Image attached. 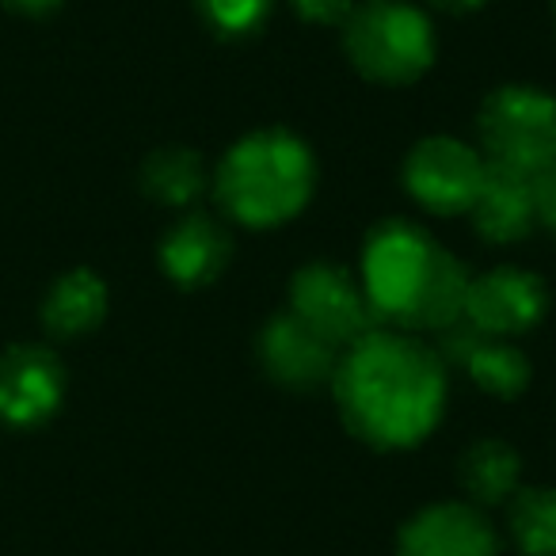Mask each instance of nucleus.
<instances>
[{
    "label": "nucleus",
    "instance_id": "1",
    "mask_svg": "<svg viewBox=\"0 0 556 556\" xmlns=\"http://www.w3.org/2000/svg\"><path fill=\"white\" fill-rule=\"evenodd\" d=\"M332 393L351 434L378 450H408L439 427L446 366L427 343L374 328L343 348Z\"/></svg>",
    "mask_w": 556,
    "mask_h": 556
},
{
    "label": "nucleus",
    "instance_id": "2",
    "mask_svg": "<svg viewBox=\"0 0 556 556\" xmlns=\"http://www.w3.org/2000/svg\"><path fill=\"white\" fill-rule=\"evenodd\" d=\"M465 267L416 222L389 217L363 248V290L378 320L416 332H439L462 317Z\"/></svg>",
    "mask_w": 556,
    "mask_h": 556
},
{
    "label": "nucleus",
    "instance_id": "3",
    "mask_svg": "<svg viewBox=\"0 0 556 556\" xmlns=\"http://www.w3.org/2000/svg\"><path fill=\"white\" fill-rule=\"evenodd\" d=\"M317 164L290 130L244 134L225 153L214 176V194L232 222L248 229H275L298 217L313 199Z\"/></svg>",
    "mask_w": 556,
    "mask_h": 556
},
{
    "label": "nucleus",
    "instance_id": "4",
    "mask_svg": "<svg viewBox=\"0 0 556 556\" xmlns=\"http://www.w3.org/2000/svg\"><path fill=\"white\" fill-rule=\"evenodd\" d=\"M343 50L366 80L412 85L434 62V27L404 0H366L343 24Z\"/></svg>",
    "mask_w": 556,
    "mask_h": 556
},
{
    "label": "nucleus",
    "instance_id": "5",
    "mask_svg": "<svg viewBox=\"0 0 556 556\" xmlns=\"http://www.w3.org/2000/svg\"><path fill=\"white\" fill-rule=\"evenodd\" d=\"M477 134L495 168L538 179L556 164V100L530 85L500 88L480 103Z\"/></svg>",
    "mask_w": 556,
    "mask_h": 556
},
{
    "label": "nucleus",
    "instance_id": "6",
    "mask_svg": "<svg viewBox=\"0 0 556 556\" xmlns=\"http://www.w3.org/2000/svg\"><path fill=\"white\" fill-rule=\"evenodd\" d=\"M290 313L325 336L332 348H351L378 325L363 278L340 263H309L298 270L290 282Z\"/></svg>",
    "mask_w": 556,
    "mask_h": 556
},
{
    "label": "nucleus",
    "instance_id": "7",
    "mask_svg": "<svg viewBox=\"0 0 556 556\" xmlns=\"http://www.w3.org/2000/svg\"><path fill=\"white\" fill-rule=\"evenodd\" d=\"M488 164L457 138H424L404 161V187L424 210L442 217L469 214Z\"/></svg>",
    "mask_w": 556,
    "mask_h": 556
},
{
    "label": "nucleus",
    "instance_id": "8",
    "mask_svg": "<svg viewBox=\"0 0 556 556\" xmlns=\"http://www.w3.org/2000/svg\"><path fill=\"white\" fill-rule=\"evenodd\" d=\"M548 309V290L533 270L522 267H495L469 278L462 302V317L484 336H522L541 325Z\"/></svg>",
    "mask_w": 556,
    "mask_h": 556
},
{
    "label": "nucleus",
    "instance_id": "9",
    "mask_svg": "<svg viewBox=\"0 0 556 556\" xmlns=\"http://www.w3.org/2000/svg\"><path fill=\"white\" fill-rule=\"evenodd\" d=\"M434 355L442 358V366H457L484 393L503 396V401H510L530 386V358L515 343L500 340V336H484L465 317L434 332Z\"/></svg>",
    "mask_w": 556,
    "mask_h": 556
},
{
    "label": "nucleus",
    "instance_id": "10",
    "mask_svg": "<svg viewBox=\"0 0 556 556\" xmlns=\"http://www.w3.org/2000/svg\"><path fill=\"white\" fill-rule=\"evenodd\" d=\"M260 363L267 378H275L287 389H317L332 386L336 363H340V348L313 332L302 317L294 313H275L260 332Z\"/></svg>",
    "mask_w": 556,
    "mask_h": 556
},
{
    "label": "nucleus",
    "instance_id": "11",
    "mask_svg": "<svg viewBox=\"0 0 556 556\" xmlns=\"http://www.w3.org/2000/svg\"><path fill=\"white\" fill-rule=\"evenodd\" d=\"M65 396V370L47 348L20 343L0 355V419L12 427L47 424Z\"/></svg>",
    "mask_w": 556,
    "mask_h": 556
},
{
    "label": "nucleus",
    "instance_id": "12",
    "mask_svg": "<svg viewBox=\"0 0 556 556\" xmlns=\"http://www.w3.org/2000/svg\"><path fill=\"white\" fill-rule=\"evenodd\" d=\"M401 556H495L500 538L472 503H434L412 515L396 541Z\"/></svg>",
    "mask_w": 556,
    "mask_h": 556
},
{
    "label": "nucleus",
    "instance_id": "13",
    "mask_svg": "<svg viewBox=\"0 0 556 556\" xmlns=\"http://www.w3.org/2000/svg\"><path fill=\"white\" fill-rule=\"evenodd\" d=\"M469 214L484 240L515 244V240L530 237V229L538 225V184L522 172L488 164L484 184H480Z\"/></svg>",
    "mask_w": 556,
    "mask_h": 556
},
{
    "label": "nucleus",
    "instance_id": "14",
    "mask_svg": "<svg viewBox=\"0 0 556 556\" xmlns=\"http://www.w3.org/2000/svg\"><path fill=\"white\" fill-rule=\"evenodd\" d=\"M232 240L210 214H184L161 240V267L176 287H206L225 270Z\"/></svg>",
    "mask_w": 556,
    "mask_h": 556
},
{
    "label": "nucleus",
    "instance_id": "15",
    "mask_svg": "<svg viewBox=\"0 0 556 556\" xmlns=\"http://www.w3.org/2000/svg\"><path fill=\"white\" fill-rule=\"evenodd\" d=\"M103 317H108V287L100 275L85 267L58 278L42 302V325L50 336H62V340L92 332Z\"/></svg>",
    "mask_w": 556,
    "mask_h": 556
},
{
    "label": "nucleus",
    "instance_id": "16",
    "mask_svg": "<svg viewBox=\"0 0 556 556\" xmlns=\"http://www.w3.org/2000/svg\"><path fill=\"white\" fill-rule=\"evenodd\" d=\"M518 472H522L518 454L500 439L472 442L462 454V465H457V480L469 492V500L484 503V507L507 503L518 492Z\"/></svg>",
    "mask_w": 556,
    "mask_h": 556
},
{
    "label": "nucleus",
    "instance_id": "17",
    "mask_svg": "<svg viewBox=\"0 0 556 556\" xmlns=\"http://www.w3.org/2000/svg\"><path fill=\"white\" fill-rule=\"evenodd\" d=\"M141 187H146L149 199L164 202V206H191L206 191V168L191 149H156L141 164Z\"/></svg>",
    "mask_w": 556,
    "mask_h": 556
},
{
    "label": "nucleus",
    "instance_id": "18",
    "mask_svg": "<svg viewBox=\"0 0 556 556\" xmlns=\"http://www.w3.org/2000/svg\"><path fill=\"white\" fill-rule=\"evenodd\" d=\"M507 526L526 556H556V488H522L510 495Z\"/></svg>",
    "mask_w": 556,
    "mask_h": 556
},
{
    "label": "nucleus",
    "instance_id": "19",
    "mask_svg": "<svg viewBox=\"0 0 556 556\" xmlns=\"http://www.w3.org/2000/svg\"><path fill=\"white\" fill-rule=\"evenodd\" d=\"M199 16L222 39H244L263 27L270 12V0H194Z\"/></svg>",
    "mask_w": 556,
    "mask_h": 556
},
{
    "label": "nucleus",
    "instance_id": "20",
    "mask_svg": "<svg viewBox=\"0 0 556 556\" xmlns=\"http://www.w3.org/2000/svg\"><path fill=\"white\" fill-rule=\"evenodd\" d=\"M294 9L309 24L336 27V24H348V16L355 12V0H294Z\"/></svg>",
    "mask_w": 556,
    "mask_h": 556
},
{
    "label": "nucleus",
    "instance_id": "21",
    "mask_svg": "<svg viewBox=\"0 0 556 556\" xmlns=\"http://www.w3.org/2000/svg\"><path fill=\"white\" fill-rule=\"evenodd\" d=\"M533 184H538V222L556 237V164L541 172Z\"/></svg>",
    "mask_w": 556,
    "mask_h": 556
},
{
    "label": "nucleus",
    "instance_id": "22",
    "mask_svg": "<svg viewBox=\"0 0 556 556\" xmlns=\"http://www.w3.org/2000/svg\"><path fill=\"white\" fill-rule=\"evenodd\" d=\"M12 12H20V16H31V20H39V16H50V12H58L62 9V0H4Z\"/></svg>",
    "mask_w": 556,
    "mask_h": 556
},
{
    "label": "nucleus",
    "instance_id": "23",
    "mask_svg": "<svg viewBox=\"0 0 556 556\" xmlns=\"http://www.w3.org/2000/svg\"><path fill=\"white\" fill-rule=\"evenodd\" d=\"M434 9H442V12H454V16H462V12H477V9H484L488 0H431Z\"/></svg>",
    "mask_w": 556,
    "mask_h": 556
}]
</instances>
